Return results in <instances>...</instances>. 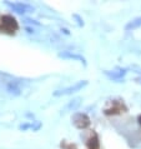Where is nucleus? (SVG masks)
Wrapping results in <instances>:
<instances>
[{"label":"nucleus","instance_id":"8","mask_svg":"<svg viewBox=\"0 0 141 149\" xmlns=\"http://www.w3.org/2000/svg\"><path fill=\"white\" fill-rule=\"evenodd\" d=\"M141 26V18H135V19H132L130 20L127 24H126V26H125V30H134V29H138Z\"/></svg>","mask_w":141,"mask_h":149},{"label":"nucleus","instance_id":"2","mask_svg":"<svg viewBox=\"0 0 141 149\" xmlns=\"http://www.w3.org/2000/svg\"><path fill=\"white\" fill-rule=\"evenodd\" d=\"M5 4L9 8H11L14 11H16L18 14H26V13H32V11H34V6L29 5V4H26V3H10V1H6Z\"/></svg>","mask_w":141,"mask_h":149},{"label":"nucleus","instance_id":"6","mask_svg":"<svg viewBox=\"0 0 141 149\" xmlns=\"http://www.w3.org/2000/svg\"><path fill=\"white\" fill-rule=\"evenodd\" d=\"M126 72H127L126 69H120L119 68V69H116V70H114V72H111V73L106 70L105 75L109 77L110 79H113V80H120V79H122V77L126 74Z\"/></svg>","mask_w":141,"mask_h":149},{"label":"nucleus","instance_id":"9","mask_svg":"<svg viewBox=\"0 0 141 149\" xmlns=\"http://www.w3.org/2000/svg\"><path fill=\"white\" fill-rule=\"evenodd\" d=\"M80 100H81L80 98H76V99H74V100H71V102H70L69 104L64 108V110H61V113H66V111H73V110H75L77 107H79V104H80Z\"/></svg>","mask_w":141,"mask_h":149},{"label":"nucleus","instance_id":"12","mask_svg":"<svg viewBox=\"0 0 141 149\" xmlns=\"http://www.w3.org/2000/svg\"><path fill=\"white\" fill-rule=\"evenodd\" d=\"M139 123L141 124V115H140V117H139Z\"/></svg>","mask_w":141,"mask_h":149},{"label":"nucleus","instance_id":"11","mask_svg":"<svg viewBox=\"0 0 141 149\" xmlns=\"http://www.w3.org/2000/svg\"><path fill=\"white\" fill-rule=\"evenodd\" d=\"M136 81L140 83V84H141V78H138V79H136Z\"/></svg>","mask_w":141,"mask_h":149},{"label":"nucleus","instance_id":"3","mask_svg":"<svg viewBox=\"0 0 141 149\" xmlns=\"http://www.w3.org/2000/svg\"><path fill=\"white\" fill-rule=\"evenodd\" d=\"M73 124L75 125L76 128H80V129H84V128L89 127L90 125V119L86 114H82V113H76L74 114L73 117Z\"/></svg>","mask_w":141,"mask_h":149},{"label":"nucleus","instance_id":"4","mask_svg":"<svg viewBox=\"0 0 141 149\" xmlns=\"http://www.w3.org/2000/svg\"><path fill=\"white\" fill-rule=\"evenodd\" d=\"M1 23H3V25H5L8 26V30H16L18 29V23H16V20L13 18V16H10V15H5V16H3L1 18Z\"/></svg>","mask_w":141,"mask_h":149},{"label":"nucleus","instance_id":"1","mask_svg":"<svg viewBox=\"0 0 141 149\" xmlns=\"http://www.w3.org/2000/svg\"><path fill=\"white\" fill-rule=\"evenodd\" d=\"M86 85H88V81H86V80H80V81H76L74 85L68 86V88L56 90V92L53 93V95H54V97H63V95H69V94H73V93H76V92H79V90H81Z\"/></svg>","mask_w":141,"mask_h":149},{"label":"nucleus","instance_id":"7","mask_svg":"<svg viewBox=\"0 0 141 149\" xmlns=\"http://www.w3.org/2000/svg\"><path fill=\"white\" fill-rule=\"evenodd\" d=\"M5 90L8 93H10V94H14V95H19L20 93H21V89H20V86L19 84L16 81H8L6 84H5Z\"/></svg>","mask_w":141,"mask_h":149},{"label":"nucleus","instance_id":"5","mask_svg":"<svg viewBox=\"0 0 141 149\" xmlns=\"http://www.w3.org/2000/svg\"><path fill=\"white\" fill-rule=\"evenodd\" d=\"M59 56L63 58V59H73V60H79L80 63L82 64H86L85 61V58L79 55V54H75V53H71V52H63V53H59Z\"/></svg>","mask_w":141,"mask_h":149},{"label":"nucleus","instance_id":"10","mask_svg":"<svg viewBox=\"0 0 141 149\" xmlns=\"http://www.w3.org/2000/svg\"><path fill=\"white\" fill-rule=\"evenodd\" d=\"M40 127H41V123H40V122H32V123L30 124V128H31V129L34 130V132L39 130Z\"/></svg>","mask_w":141,"mask_h":149}]
</instances>
